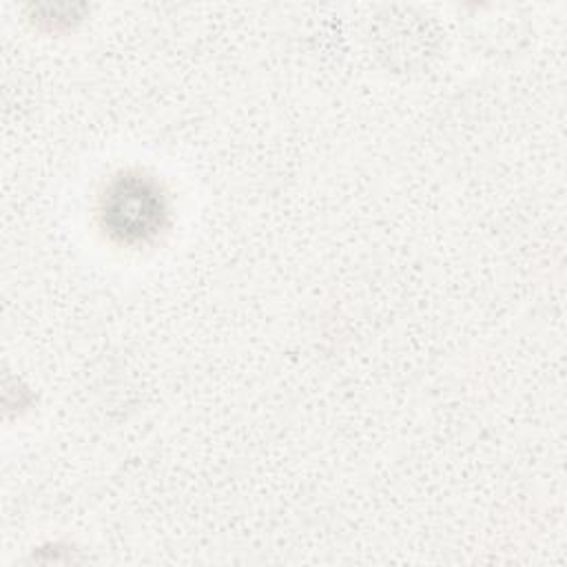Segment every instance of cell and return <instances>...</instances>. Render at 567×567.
I'll list each match as a JSON object with an SVG mask.
<instances>
[{"mask_svg":"<svg viewBox=\"0 0 567 567\" xmlns=\"http://www.w3.org/2000/svg\"><path fill=\"white\" fill-rule=\"evenodd\" d=\"M168 195L159 182L137 171L113 177L97 204L102 230L124 246H144L157 239L168 226Z\"/></svg>","mask_w":567,"mask_h":567,"instance_id":"6da1fadb","label":"cell"}]
</instances>
